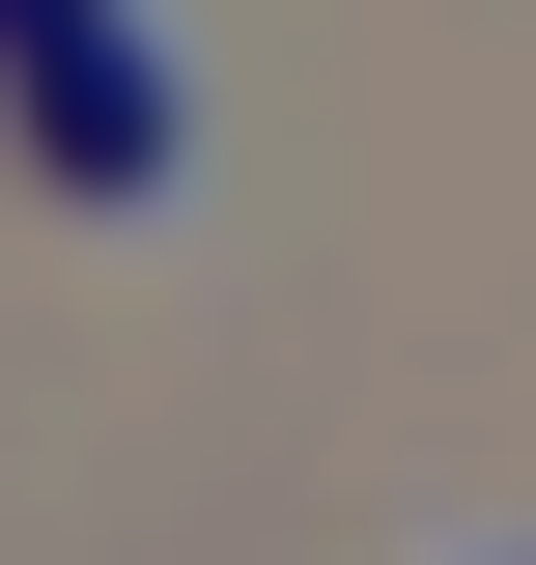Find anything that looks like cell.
<instances>
[{"label": "cell", "mask_w": 536, "mask_h": 565, "mask_svg": "<svg viewBox=\"0 0 536 565\" xmlns=\"http://www.w3.org/2000/svg\"><path fill=\"white\" fill-rule=\"evenodd\" d=\"M29 141H57V199H170V141H199V85L141 57V29H57V57H29Z\"/></svg>", "instance_id": "obj_1"}, {"label": "cell", "mask_w": 536, "mask_h": 565, "mask_svg": "<svg viewBox=\"0 0 536 565\" xmlns=\"http://www.w3.org/2000/svg\"><path fill=\"white\" fill-rule=\"evenodd\" d=\"M57 29H114V0H0V57H57Z\"/></svg>", "instance_id": "obj_2"}]
</instances>
